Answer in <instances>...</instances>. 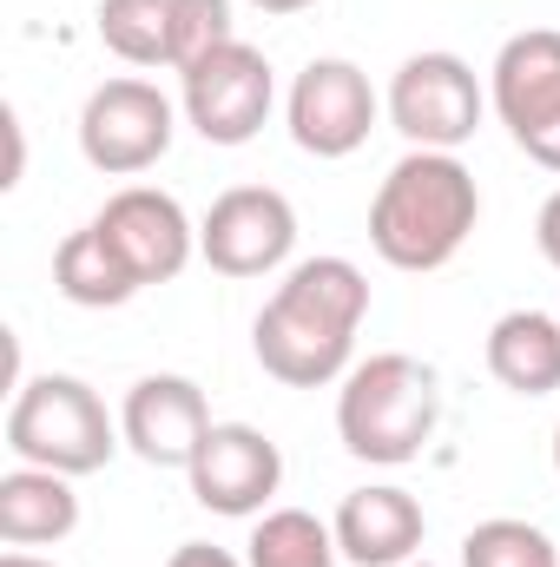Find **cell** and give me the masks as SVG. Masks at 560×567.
Returning a JSON list of instances; mask_svg holds the SVG:
<instances>
[{"label": "cell", "instance_id": "cell-1", "mask_svg": "<svg viewBox=\"0 0 560 567\" xmlns=\"http://www.w3.org/2000/svg\"><path fill=\"white\" fill-rule=\"evenodd\" d=\"M363 310H370V278L350 258H303L278 284V297L258 310V330H251L265 377L290 390H323L350 377Z\"/></svg>", "mask_w": 560, "mask_h": 567}, {"label": "cell", "instance_id": "cell-2", "mask_svg": "<svg viewBox=\"0 0 560 567\" xmlns=\"http://www.w3.org/2000/svg\"><path fill=\"white\" fill-rule=\"evenodd\" d=\"M481 218L475 172L455 152H409L390 165L370 205V245L396 271H442Z\"/></svg>", "mask_w": 560, "mask_h": 567}, {"label": "cell", "instance_id": "cell-3", "mask_svg": "<svg viewBox=\"0 0 560 567\" xmlns=\"http://www.w3.org/2000/svg\"><path fill=\"white\" fill-rule=\"evenodd\" d=\"M442 423V390H435V370L403 357V350H383L370 363H356L343 377V396H336V435L356 462H376V468H403L428 449V435Z\"/></svg>", "mask_w": 560, "mask_h": 567}, {"label": "cell", "instance_id": "cell-4", "mask_svg": "<svg viewBox=\"0 0 560 567\" xmlns=\"http://www.w3.org/2000/svg\"><path fill=\"white\" fill-rule=\"evenodd\" d=\"M120 442L126 435L113 429L106 403L80 377H33V383H20V396L7 410V449L53 475H93L113 462Z\"/></svg>", "mask_w": 560, "mask_h": 567}, {"label": "cell", "instance_id": "cell-5", "mask_svg": "<svg viewBox=\"0 0 560 567\" xmlns=\"http://www.w3.org/2000/svg\"><path fill=\"white\" fill-rule=\"evenodd\" d=\"M481 80L462 53H416L390 80V126L416 152H455L481 126Z\"/></svg>", "mask_w": 560, "mask_h": 567}, {"label": "cell", "instance_id": "cell-6", "mask_svg": "<svg viewBox=\"0 0 560 567\" xmlns=\"http://www.w3.org/2000/svg\"><path fill=\"white\" fill-rule=\"evenodd\" d=\"M172 133H178L172 100L158 86H145V80H106L80 106V152L106 178H139V172H152L172 152Z\"/></svg>", "mask_w": 560, "mask_h": 567}, {"label": "cell", "instance_id": "cell-7", "mask_svg": "<svg viewBox=\"0 0 560 567\" xmlns=\"http://www.w3.org/2000/svg\"><path fill=\"white\" fill-rule=\"evenodd\" d=\"M495 113L515 133V145L560 172V33L528 27L495 53Z\"/></svg>", "mask_w": 560, "mask_h": 567}, {"label": "cell", "instance_id": "cell-8", "mask_svg": "<svg viewBox=\"0 0 560 567\" xmlns=\"http://www.w3.org/2000/svg\"><path fill=\"white\" fill-rule=\"evenodd\" d=\"M271 100H278L271 60L258 47H245V40H231V47L205 53L198 66H185V120L211 145H251L258 126L271 120Z\"/></svg>", "mask_w": 560, "mask_h": 567}, {"label": "cell", "instance_id": "cell-9", "mask_svg": "<svg viewBox=\"0 0 560 567\" xmlns=\"http://www.w3.org/2000/svg\"><path fill=\"white\" fill-rule=\"evenodd\" d=\"M290 245H297V212L271 185H231L198 225V258L218 278H265L290 258Z\"/></svg>", "mask_w": 560, "mask_h": 567}, {"label": "cell", "instance_id": "cell-10", "mask_svg": "<svg viewBox=\"0 0 560 567\" xmlns=\"http://www.w3.org/2000/svg\"><path fill=\"white\" fill-rule=\"evenodd\" d=\"M376 126L370 73L350 60H310L290 86V140L317 158H350Z\"/></svg>", "mask_w": 560, "mask_h": 567}, {"label": "cell", "instance_id": "cell-11", "mask_svg": "<svg viewBox=\"0 0 560 567\" xmlns=\"http://www.w3.org/2000/svg\"><path fill=\"white\" fill-rule=\"evenodd\" d=\"M191 495L211 515H265L283 482V455L265 429L251 423H211V435L191 455Z\"/></svg>", "mask_w": 560, "mask_h": 567}, {"label": "cell", "instance_id": "cell-12", "mask_svg": "<svg viewBox=\"0 0 560 567\" xmlns=\"http://www.w3.org/2000/svg\"><path fill=\"white\" fill-rule=\"evenodd\" d=\"M93 225L126 251V265L139 271V284H172L191 265V251H198V231H191L185 205H178L172 192H158V185H126V192H113Z\"/></svg>", "mask_w": 560, "mask_h": 567}, {"label": "cell", "instance_id": "cell-13", "mask_svg": "<svg viewBox=\"0 0 560 567\" xmlns=\"http://www.w3.org/2000/svg\"><path fill=\"white\" fill-rule=\"evenodd\" d=\"M120 435H126V449L139 455L145 468H191L198 442L211 435L205 390L191 377H139L126 390Z\"/></svg>", "mask_w": 560, "mask_h": 567}, {"label": "cell", "instance_id": "cell-14", "mask_svg": "<svg viewBox=\"0 0 560 567\" xmlns=\"http://www.w3.org/2000/svg\"><path fill=\"white\" fill-rule=\"evenodd\" d=\"M336 555L350 567H403L422 548V502L409 488H356L336 508Z\"/></svg>", "mask_w": 560, "mask_h": 567}, {"label": "cell", "instance_id": "cell-15", "mask_svg": "<svg viewBox=\"0 0 560 567\" xmlns=\"http://www.w3.org/2000/svg\"><path fill=\"white\" fill-rule=\"evenodd\" d=\"M73 528H80L73 475L33 468V462H20L13 475H0V542L7 548H53Z\"/></svg>", "mask_w": 560, "mask_h": 567}, {"label": "cell", "instance_id": "cell-16", "mask_svg": "<svg viewBox=\"0 0 560 567\" xmlns=\"http://www.w3.org/2000/svg\"><path fill=\"white\" fill-rule=\"evenodd\" d=\"M488 377L515 396L560 390V317L548 310H508L488 330Z\"/></svg>", "mask_w": 560, "mask_h": 567}, {"label": "cell", "instance_id": "cell-17", "mask_svg": "<svg viewBox=\"0 0 560 567\" xmlns=\"http://www.w3.org/2000/svg\"><path fill=\"white\" fill-rule=\"evenodd\" d=\"M53 284H60V297L80 303V310H120L126 297H139L145 290L139 271L126 265V251H120L100 225L73 231V238L53 251Z\"/></svg>", "mask_w": 560, "mask_h": 567}, {"label": "cell", "instance_id": "cell-18", "mask_svg": "<svg viewBox=\"0 0 560 567\" xmlns=\"http://www.w3.org/2000/svg\"><path fill=\"white\" fill-rule=\"evenodd\" d=\"M245 548V567H336V528H323L303 508H271Z\"/></svg>", "mask_w": 560, "mask_h": 567}, {"label": "cell", "instance_id": "cell-19", "mask_svg": "<svg viewBox=\"0 0 560 567\" xmlns=\"http://www.w3.org/2000/svg\"><path fill=\"white\" fill-rule=\"evenodd\" d=\"M172 7L178 0H100V40L126 66H172Z\"/></svg>", "mask_w": 560, "mask_h": 567}, {"label": "cell", "instance_id": "cell-20", "mask_svg": "<svg viewBox=\"0 0 560 567\" xmlns=\"http://www.w3.org/2000/svg\"><path fill=\"white\" fill-rule=\"evenodd\" d=\"M462 567H560V548L535 528V522L495 515V522L468 528V542H462Z\"/></svg>", "mask_w": 560, "mask_h": 567}, {"label": "cell", "instance_id": "cell-21", "mask_svg": "<svg viewBox=\"0 0 560 567\" xmlns=\"http://www.w3.org/2000/svg\"><path fill=\"white\" fill-rule=\"evenodd\" d=\"M238 33H231V0H178L172 7V66L185 73V66H198L205 53H218V47H231Z\"/></svg>", "mask_w": 560, "mask_h": 567}, {"label": "cell", "instance_id": "cell-22", "mask_svg": "<svg viewBox=\"0 0 560 567\" xmlns=\"http://www.w3.org/2000/svg\"><path fill=\"white\" fill-rule=\"evenodd\" d=\"M535 245H541V258L560 271V192L541 205V218H535Z\"/></svg>", "mask_w": 560, "mask_h": 567}, {"label": "cell", "instance_id": "cell-23", "mask_svg": "<svg viewBox=\"0 0 560 567\" xmlns=\"http://www.w3.org/2000/svg\"><path fill=\"white\" fill-rule=\"evenodd\" d=\"M165 567H238L225 548H211V542H185V548H172V561Z\"/></svg>", "mask_w": 560, "mask_h": 567}, {"label": "cell", "instance_id": "cell-24", "mask_svg": "<svg viewBox=\"0 0 560 567\" xmlns=\"http://www.w3.org/2000/svg\"><path fill=\"white\" fill-rule=\"evenodd\" d=\"M258 13H303V7H317V0H251Z\"/></svg>", "mask_w": 560, "mask_h": 567}, {"label": "cell", "instance_id": "cell-25", "mask_svg": "<svg viewBox=\"0 0 560 567\" xmlns=\"http://www.w3.org/2000/svg\"><path fill=\"white\" fill-rule=\"evenodd\" d=\"M0 567H53V561H40V555H20V548H13V555H0Z\"/></svg>", "mask_w": 560, "mask_h": 567}, {"label": "cell", "instance_id": "cell-26", "mask_svg": "<svg viewBox=\"0 0 560 567\" xmlns=\"http://www.w3.org/2000/svg\"><path fill=\"white\" fill-rule=\"evenodd\" d=\"M554 468H560V429H554Z\"/></svg>", "mask_w": 560, "mask_h": 567}, {"label": "cell", "instance_id": "cell-27", "mask_svg": "<svg viewBox=\"0 0 560 567\" xmlns=\"http://www.w3.org/2000/svg\"><path fill=\"white\" fill-rule=\"evenodd\" d=\"M409 567H435V561H409Z\"/></svg>", "mask_w": 560, "mask_h": 567}]
</instances>
